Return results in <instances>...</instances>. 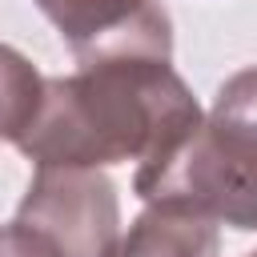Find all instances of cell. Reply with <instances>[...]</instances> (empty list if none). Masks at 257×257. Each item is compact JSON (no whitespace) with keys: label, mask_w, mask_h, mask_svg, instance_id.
Wrapping results in <instances>:
<instances>
[{"label":"cell","mask_w":257,"mask_h":257,"mask_svg":"<svg viewBox=\"0 0 257 257\" xmlns=\"http://www.w3.org/2000/svg\"><path fill=\"white\" fill-rule=\"evenodd\" d=\"M0 257H64V253L36 229L12 221V225H0Z\"/></svg>","instance_id":"ba28073f"},{"label":"cell","mask_w":257,"mask_h":257,"mask_svg":"<svg viewBox=\"0 0 257 257\" xmlns=\"http://www.w3.org/2000/svg\"><path fill=\"white\" fill-rule=\"evenodd\" d=\"M44 84L48 80L36 72V64L0 40V141L20 145L44 104Z\"/></svg>","instance_id":"8992f818"},{"label":"cell","mask_w":257,"mask_h":257,"mask_svg":"<svg viewBox=\"0 0 257 257\" xmlns=\"http://www.w3.org/2000/svg\"><path fill=\"white\" fill-rule=\"evenodd\" d=\"M209 120L221 128H241V133H257V64L233 72L221 88L217 100L209 108Z\"/></svg>","instance_id":"52a82bcc"},{"label":"cell","mask_w":257,"mask_h":257,"mask_svg":"<svg viewBox=\"0 0 257 257\" xmlns=\"http://www.w3.org/2000/svg\"><path fill=\"white\" fill-rule=\"evenodd\" d=\"M205 120L169 60H108L44 84V104L20 137L36 165L104 169L157 161Z\"/></svg>","instance_id":"6da1fadb"},{"label":"cell","mask_w":257,"mask_h":257,"mask_svg":"<svg viewBox=\"0 0 257 257\" xmlns=\"http://www.w3.org/2000/svg\"><path fill=\"white\" fill-rule=\"evenodd\" d=\"M133 193L145 205H189L217 225L257 233V133L221 128L209 116L169 153L141 165Z\"/></svg>","instance_id":"7a4b0ae2"},{"label":"cell","mask_w":257,"mask_h":257,"mask_svg":"<svg viewBox=\"0 0 257 257\" xmlns=\"http://www.w3.org/2000/svg\"><path fill=\"white\" fill-rule=\"evenodd\" d=\"M16 221L48 237L64 257H104L120 237L116 185L100 169L36 165Z\"/></svg>","instance_id":"3957f363"},{"label":"cell","mask_w":257,"mask_h":257,"mask_svg":"<svg viewBox=\"0 0 257 257\" xmlns=\"http://www.w3.org/2000/svg\"><path fill=\"white\" fill-rule=\"evenodd\" d=\"M245 257H257V249H253V253H245Z\"/></svg>","instance_id":"9c48e42d"},{"label":"cell","mask_w":257,"mask_h":257,"mask_svg":"<svg viewBox=\"0 0 257 257\" xmlns=\"http://www.w3.org/2000/svg\"><path fill=\"white\" fill-rule=\"evenodd\" d=\"M104 257H221V233L213 217L189 205L157 201L145 205Z\"/></svg>","instance_id":"5b68a950"},{"label":"cell","mask_w":257,"mask_h":257,"mask_svg":"<svg viewBox=\"0 0 257 257\" xmlns=\"http://www.w3.org/2000/svg\"><path fill=\"white\" fill-rule=\"evenodd\" d=\"M80 68L108 60H173V20L161 0H36Z\"/></svg>","instance_id":"277c9868"}]
</instances>
